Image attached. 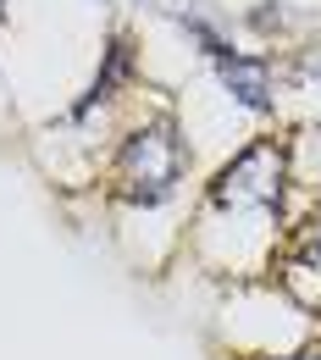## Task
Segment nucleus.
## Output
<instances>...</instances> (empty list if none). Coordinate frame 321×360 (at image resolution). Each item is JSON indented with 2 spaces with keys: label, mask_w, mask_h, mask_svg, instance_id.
<instances>
[{
  "label": "nucleus",
  "mask_w": 321,
  "mask_h": 360,
  "mask_svg": "<svg viewBox=\"0 0 321 360\" xmlns=\"http://www.w3.org/2000/svg\"><path fill=\"white\" fill-rule=\"evenodd\" d=\"M183 139H178V122L172 117H155L144 122L138 134H128L122 155H117V183H122V200L133 205H161L172 200V188L183 183Z\"/></svg>",
  "instance_id": "nucleus-1"
},
{
  "label": "nucleus",
  "mask_w": 321,
  "mask_h": 360,
  "mask_svg": "<svg viewBox=\"0 0 321 360\" xmlns=\"http://www.w3.org/2000/svg\"><path fill=\"white\" fill-rule=\"evenodd\" d=\"M282 178H288V150L277 139H255L216 172L211 200L222 211H272L282 200Z\"/></svg>",
  "instance_id": "nucleus-2"
},
{
  "label": "nucleus",
  "mask_w": 321,
  "mask_h": 360,
  "mask_svg": "<svg viewBox=\"0 0 321 360\" xmlns=\"http://www.w3.org/2000/svg\"><path fill=\"white\" fill-rule=\"evenodd\" d=\"M216 72H222V84H228L249 111H272V67L266 61H255V56H216Z\"/></svg>",
  "instance_id": "nucleus-3"
},
{
  "label": "nucleus",
  "mask_w": 321,
  "mask_h": 360,
  "mask_svg": "<svg viewBox=\"0 0 321 360\" xmlns=\"http://www.w3.org/2000/svg\"><path fill=\"white\" fill-rule=\"evenodd\" d=\"M299 72H305L310 84H321V45H316V50H305V56H299Z\"/></svg>",
  "instance_id": "nucleus-4"
},
{
  "label": "nucleus",
  "mask_w": 321,
  "mask_h": 360,
  "mask_svg": "<svg viewBox=\"0 0 321 360\" xmlns=\"http://www.w3.org/2000/svg\"><path fill=\"white\" fill-rule=\"evenodd\" d=\"M288 360H321V349H305V355H288Z\"/></svg>",
  "instance_id": "nucleus-5"
},
{
  "label": "nucleus",
  "mask_w": 321,
  "mask_h": 360,
  "mask_svg": "<svg viewBox=\"0 0 321 360\" xmlns=\"http://www.w3.org/2000/svg\"><path fill=\"white\" fill-rule=\"evenodd\" d=\"M0 6H6V0H0Z\"/></svg>",
  "instance_id": "nucleus-6"
}]
</instances>
